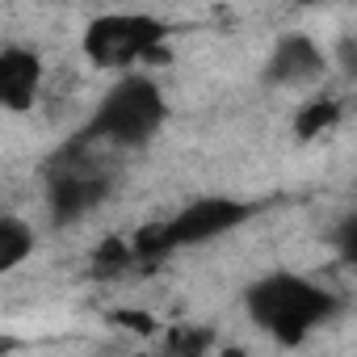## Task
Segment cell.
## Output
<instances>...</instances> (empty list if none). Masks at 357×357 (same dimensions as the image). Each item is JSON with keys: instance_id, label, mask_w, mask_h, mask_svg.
I'll use <instances>...</instances> for the list:
<instances>
[{"instance_id": "4fadbf2b", "label": "cell", "mask_w": 357, "mask_h": 357, "mask_svg": "<svg viewBox=\"0 0 357 357\" xmlns=\"http://www.w3.org/2000/svg\"><path fill=\"white\" fill-rule=\"evenodd\" d=\"M13 349H22L17 336H0V353H13Z\"/></svg>"}, {"instance_id": "5b68a950", "label": "cell", "mask_w": 357, "mask_h": 357, "mask_svg": "<svg viewBox=\"0 0 357 357\" xmlns=\"http://www.w3.org/2000/svg\"><path fill=\"white\" fill-rule=\"evenodd\" d=\"M172 26L151 13H101L84 30V55L101 72H130L139 59H164Z\"/></svg>"}, {"instance_id": "3957f363", "label": "cell", "mask_w": 357, "mask_h": 357, "mask_svg": "<svg viewBox=\"0 0 357 357\" xmlns=\"http://www.w3.org/2000/svg\"><path fill=\"white\" fill-rule=\"evenodd\" d=\"M168 122V97L164 89L143 76V72H122V80L97 101L89 126L80 139L89 143H109V147H143L160 135Z\"/></svg>"}, {"instance_id": "30bf717a", "label": "cell", "mask_w": 357, "mask_h": 357, "mask_svg": "<svg viewBox=\"0 0 357 357\" xmlns=\"http://www.w3.org/2000/svg\"><path fill=\"white\" fill-rule=\"evenodd\" d=\"M130 265H135V252H130V240H122V236L101 240L97 252H93V273L97 278H114V273H122Z\"/></svg>"}, {"instance_id": "ba28073f", "label": "cell", "mask_w": 357, "mask_h": 357, "mask_svg": "<svg viewBox=\"0 0 357 357\" xmlns=\"http://www.w3.org/2000/svg\"><path fill=\"white\" fill-rule=\"evenodd\" d=\"M34 227L26 223V219H17V215H0V278L5 273H13L22 261H30V252H34Z\"/></svg>"}, {"instance_id": "8992f818", "label": "cell", "mask_w": 357, "mask_h": 357, "mask_svg": "<svg viewBox=\"0 0 357 357\" xmlns=\"http://www.w3.org/2000/svg\"><path fill=\"white\" fill-rule=\"evenodd\" d=\"M328 72V55L307 38V34H282L269 51L265 63V84L278 89H298V84H315Z\"/></svg>"}, {"instance_id": "8fae6325", "label": "cell", "mask_w": 357, "mask_h": 357, "mask_svg": "<svg viewBox=\"0 0 357 357\" xmlns=\"http://www.w3.org/2000/svg\"><path fill=\"white\" fill-rule=\"evenodd\" d=\"M211 344H215V332L190 328V324H176V328L164 336V349H172V353H206Z\"/></svg>"}, {"instance_id": "52a82bcc", "label": "cell", "mask_w": 357, "mask_h": 357, "mask_svg": "<svg viewBox=\"0 0 357 357\" xmlns=\"http://www.w3.org/2000/svg\"><path fill=\"white\" fill-rule=\"evenodd\" d=\"M43 93V59L30 47H0V109L30 114Z\"/></svg>"}, {"instance_id": "6da1fadb", "label": "cell", "mask_w": 357, "mask_h": 357, "mask_svg": "<svg viewBox=\"0 0 357 357\" xmlns=\"http://www.w3.org/2000/svg\"><path fill=\"white\" fill-rule=\"evenodd\" d=\"M244 307H248V319L261 332H269L278 344H303L319 324L340 315V298L332 290L286 269L257 278L244 290Z\"/></svg>"}, {"instance_id": "5bb4252c", "label": "cell", "mask_w": 357, "mask_h": 357, "mask_svg": "<svg viewBox=\"0 0 357 357\" xmlns=\"http://www.w3.org/2000/svg\"><path fill=\"white\" fill-rule=\"evenodd\" d=\"M294 5H319V0H294Z\"/></svg>"}, {"instance_id": "7a4b0ae2", "label": "cell", "mask_w": 357, "mask_h": 357, "mask_svg": "<svg viewBox=\"0 0 357 357\" xmlns=\"http://www.w3.org/2000/svg\"><path fill=\"white\" fill-rule=\"evenodd\" d=\"M252 215H257V206H252V202H240V198H227V194L194 198L190 206H181L172 219L139 227V236L130 240L135 265H155V261H164V257H168V252H176V248H198V244H211V240H219V236L236 231L240 223H248Z\"/></svg>"}, {"instance_id": "7c38bea8", "label": "cell", "mask_w": 357, "mask_h": 357, "mask_svg": "<svg viewBox=\"0 0 357 357\" xmlns=\"http://www.w3.org/2000/svg\"><path fill=\"white\" fill-rule=\"evenodd\" d=\"M114 324H126L135 332H151L155 328V319L151 315H139V311H114Z\"/></svg>"}, {"instance_id": "277c9868", "label": "cell", "mask_w": 357, "mask_h": 357, "mask_svg": "<svg viewBox=\"0 0 357 357\" xmlns=\"http://www.w3.org/2000/svg\"><path fill=\"white\" fill-rule=\"evenodd\" d=\"M43 176H47V211L59 227L80 223L109 198V172L97 164L93 143L80 135L63 143L59 151H51Z\"/></svg>"}, {"instance_id": "9c48e42d", "label": "cell", "mask_w": 357, "mask_h": 357, "mask_svg": "<svg viewBox=\"0 0 357 357\" xmlns=\"http://www.w3.org/2000/svg\"><path fill=\"white\" fill-rule=\"evenodd\" d=\"M336 122H340V101H336L332 93H315V97L294 114V135H298V143H311V139L328 135Z\"/></svg>"}]
</instances>
